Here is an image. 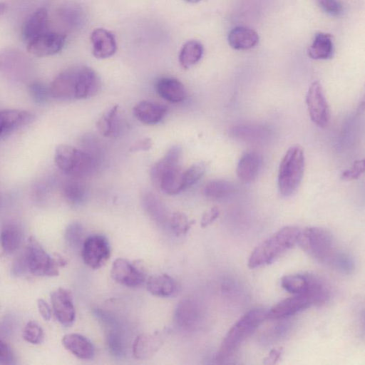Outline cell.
<instances>
[{"label": "cell", "mask_w": 365, "mask_h": 365, "mask_svg": "<svg viewBox=\"0 0 365 365\" xmlns=\"http://www.w3.org/2000/svg\"><path fill=\"white\" fill-rule=\"evenodd\" d=\"M202 315L198 303L192 299L186 298L179 302L175 311L174 318L180 328L192 331L200 324Z\"/></svg>", "instance_id": "obj_16"}, {"label": "cell", "mask_w": 365, "mask_h": 365, "mask_svg": "<svg viewBox=\"0 0 365 365\" xmlns=\"http://www.w3.org/2000/svg\"><path fill=\"white\" fill-rule=\"evenodd\" d=\"M267 319V309L254 308L245 313L228 330L216 356L219 363L227 360L248 338Z\"/></svg>", "instance_id": "obj_5"}, {"label": "cell", "mask_w": 365, "mask_h": 365, "mask_svg": "<svg viewBox=\"0 0 365 365\" xmlns=\"http://www.w3.org/2000/svg\"><path fill=\"white\" fill-rule=\"evenodd\" d=\"M297 244L317 261L344 273H350L354 268L351 257L337 245L332 235L317 227L300 230Z\"/></svg>", "instance_id": "obj_1"}, {"label": "cell", "mask_w": 365, "mask_h": 365, "mask_svg": "<svg viewBox=\"0 0 365 365\" xmlns=\"http://www.w3.org/2000/svg\"><path fill=\"white\" fill-rule=\"evenodd\" d=\"M48 14L44 8H39L28 17L23 25L21 36L27 43L47 31Z\"/></svg>", "instance_id": "obj_23"}, {"label": "cell", "mask_w": 365, "mask_h": 365, "mask_svg": "<svg viewBox=\"0 0 365 365\" xmlns=\"http://www.w3.org/2000/svg\"><path fill=\"white\" fill-rule=\"evenodd\" d=\"M23 234L21 228L14 223L5 224L0 232V245L6 253H13L21 246Z\"/></svg>", "instance_id": "obj_32"}, {"label": "cell", "mask_w": 365, "mask_h": 365, "mask_svg": "<svg viewBox=\"0 0 365 365\" xmlns=\"http://www.w3.org/2000/svg\"><path fill=\"white\" fill-rule=\"evenodd\" d=\"M318 6L326 14L339 16L343 12V6L339 0H316Z\"/></svg>", "instance_id": "obj_43"}, {"label": "cell", "mask_w": 365, "mask_h": 365, "mask_svg": "<svg viewBox=\"0 0 365 365\" xmlns=\"http://www.w3.org/2000/svg\"><path fill=\"white\" fill-rule=\"evenodd\" d=\"M334 43L330 34L319 32L315 34L308 48L309 56L314 60H325L331 58Z\"/></svg>", "instance_id": "obj_30"}, {"label": "cell", "mask_w": 365, "mask_h": 365, "mask_svg": "<svg viewBox=\"0 0 365 365\" xmlns=\"http://www.w3.org/2000/svg\"><path fill=\"white\" fill-rule=\"evenodd\" d=\"M146 288L153 295L168 297L174 294L177 284L173 278L166 274L150 277L146 282Z\"/></svg>", "instance_id": "obj_29"}, {"label": "cell", "mask_w": 365, "mask_h": 365, "mask_svg": "<svg viewBox=\"0 0 365 365\" xmlns=\"http://www.w3.org/2000/svg\"><path fill=\"white\" fill-rule=\"evenodd\" d=\"M66 36L61 34L46 31L27 43V50L33 56L43 57L58 53L63 47Z\"/></svg>", "instance_id": "obj_14"}, {"label": "cell", "mask_w": 365, "mask_h": 365, "mask_svg": "<svg viewBox=\"0 0 365 365\" xmlns=\"http://www.w3.org/2000/svg\"><path fill=\"white\" fill-rule=\"evenodd\" d=\"M168 111V108L160 103L141 101L133 109L135 118L145 125H155L162 120Z\"/></svg>", "instance_id": "obj_22"}, {"label": "cell", "mask_w": 365, "mask_h": 365, "mask_svg": "<svg viewBox=\"0 0 365 365\" xmlns=\"http://www.w3.org/2000/svg\"><path fill=\"white\" fill-rule=\"evenodd\" d=\"M257 33L245 26H236L228 34L230 46L235 50H247L255 47L259 42Z\"/></svg>", "instance_id": "obj_28"}, {"label": "cell", "mask_w": 365, "mask_h": 365, "mask_svg": "<svg viewBox=\"0 0 365 365\" xmlns=\"http://www.w3.org/2000/svg\"><path fill=\"white\" fill-rule=\"evenodd\" d=\"M93 55L98 59H104L114 55L117 45L115 37L110 31L98 28L91 35Z\"/></svg>", "instance_id": "obj_20"}, {"label": "cell", "mask_w": 365, "mask_h": 365, "mask_svg": "<svg viewBox=\"0 0 365 365\" xmlns=\"http://www.w3.org/2000/svg\"><path fill=\"white\" fill-rule=\"evenodd\" d=\"M153 146V141L150 138H145L135 142L131 145L130 150L133 152L150 150Z\"/></svg>", "instance_id": "obj_47"}, {"label": "cell", "mask_w": 365, "mask_h": 365, "mask_svg": "<svg viewBox=\"0 0 365 365\" xmlns=\"http://www.w3.org/2000/svg\"><path fill=\"white\" fill-rule=\"evenodd\" d=\"M106 343L113 354L121 356L124 354L125 344L120 332L118 329H111L107 334Z\"/></svg>", "instance_id": "obj_39"}, {"label": "cell", "mask_w": 365, "mask_h": 365, "mask_svg": "<svg viewBox=\"0 0 365 365\" xmlns=\"http://www.w3.org/2000/svg\"><path fill=\"white\" fill-rule=\"evenodd\" d=\"M142 202L146 212L156 223L164 225L169 220L166 207L155 194L145 192L142 197Z\"/></svg>", "instance_id": "obj_33"}, {"label": "cell", "mask_w": 365, "mask_h": 365, "mask_svg": "<svg viewBox=\"0 0 365 365\" xmlns=\"http://www.w3.org/2000/svg\"><path fill=\"white\" fill-rule=\"evenodd\" d=\"M289 324L286 322L279 323L263 334L261 336V343L269 345L278 341L289 331Z\"/></svg>", "instance_id": "obj_38"}, {"label": "cell", "mask_w": 365, "mask_h": 365, "mask_svg": "<svg viewBox=\"0 0 365 365\" xmlns=\"http://www.w3.org/2000/svg\"><path fill=\"white\" fill-rule=\"evenodd\" d=\"M220 215V210L216 207H212L206 211L202 216L200 225L202 227H206L212 223Z\"/></svg>", "instance_id": "obj_46"}, {"label": "cell", "mask_w": 365, "mask_h": 365, "mask_svg": "<svg viewBox=\"0 0 365 365\" xmlns=\"http://www.w3.org/2000/svg\"><path fill=\"white\" fill-rule=\"evenodd\" d=\"M48 87L51 97L55 99H86L95 96L99 91L101 80L91 68L76 66L58 74Z\"/></svg>", "instance_id": "obj_2"}, {"label": "cell", "mask_w": 365, "mask_h": 365, "mask_svg": "<svg viewBox=\"0 0 365 365\" xmlns=\"http://www.w3.org/2000/svg\"><path fill=\"white\" fill-rule=\"evenodd\" d=\"M155 90L162 98L174 103L183 101L187 95L183 84L173 77L158 79L155 83Z\"/></svg>", "instance_id": "obj_24"}, {"label": "cell", "mask_w": 365, "mask_h": 365, "mask_svg": "<svg viewBox=\"0 0 365 365\" xmlns=\"http://www.w3.org/2000/svg\"><path fill=\"white\" fill-rule=\"evenodd\" d=\"M29 93L38 103H45L50 97L49 87L40 81H34L29 85Z\"/></svg>", "instance_id": "obj_41"}, {"label": "cell", "mask_w": 365, "mask_h": 365, "mask_svg": "<svg viewBox=\"0 0 365 365\" xmlns=\"http://www.w3.org/2000/svg\"><path fill=\"white\" fill-rule=\"evenodd\" d=\"M14 356L10 346L0 339V363L11 364L14 363Z\"/></svg>", "instance_id": "obj_45"}, {"label": "cell", "mask_w": 365, "mask_h": 365, "mask_svg": "<svg viewBox=\"0 0 365 365\" xmlns=\"http://www.w3.org/2000/svg\"><path fill=\"white\" fill-rule=\"evenodd\" d=\"M51 299L57 320L65 327L72 325L76 318V310L71 292L60 287L53 292Z\"/></svg>", "instance_id": "obj_17"}, {"label": "cell", "mask_w": 365, "mask_h": 365, "mask_svg": "<svg viewBox=\"0 0 365 365\" xmlns=\"http://www.w3.org/2000/svg\"><path fill=\"white\" fill-rule=\"evenodd\" d=\"M364 160H358L355 161L351 167L342 172L341 178L344 180H352L359 178L364 172Z\"/></svg>", "instance_id": "obj_44"}, {"label": "cell", "mask_w": 365, "mask_h": 365, "mask_svg": "<svg viewBox=\"0 0 365 365\" xmlns=\"http://www.w3.org/2000/svg\"><path fill=\"white\" fill-rule=\"evenodd\" d=\"M182 154L181 146L173 145L150 168L153 185L167 195H177L184 190L183 170L180 167Z\"/></svg>", "instance_id": "obj_3"}, {"label": "cell", "mask_w": 365, "mask_h": 365, "mask_svg": "<svg viewBox=\"0 0 365 365\" xmlns=\"http://www.w3.org/2000/svg\"><path fill=\"white\" fill-rule=\"evenodd\" d=\"M63 346L76 357L90 359L94 355V346L86 336L76 333L66 334L62 339Z\"/></svg>", "instance_id": "obj_26"}, {"label": "cell", "mask_w": 365, "mask_h": 365, "mask_svg": "<svg viewBox=\"0 0 365 365\" xmlns=\"http://www.w3.org/2000/svg\"><path fill=\"white\" fill-rule=\"evenodd\" d=\"M281 355H282L281 349H272L269 352L268 356L265 359L264 363L265 364H274L280 359Z\"/></svg>", "instance_id": "obj_49"}, {"label": "cell", "mask_w": 365, "mask_h": 365, "mask_svg": "<svg viewBox=\"0 0 365 365\" xmlns=\"http://www.w3.org/2000/svg\"><path fill=\"white\" fill-rule=\"evenodd\" d=\"M35 115L31 112L18 109L0 110V138L31 123Z\"/></svg>", "instance_id": "obj_18"}, {"label": "cell", "mask_w": 365, "mask_h": 365, "mask_svg": "<svg viewBox=\"0 0 365 365\" xmlns=\"http://www.w3.org/2000/svg\"><path fill=\"white\" fill-rule=\"evenodd\" d=\"M328 297L329 292H307L293 294L267 310V319H287L313 305L325 302Z\"/></svg>", "instance_id": "obj_8"}, {"label": "cell", "mask_w": 365, "mask_h": 365, "mask_svg": "<svg viewBox=\"0 0 365 365\" xmlns=\"http://www.w3.org/2000/svg\"><path fill=\"white\" fill-rule=\"evenodd\" d=\"M231 135L241 140L259 143L268 138L269 130L261 125L240 124L231 128Z\"/></svg>", "instance_id": "obj_31"}, {"label": "cell", "mask_w": 365, "mask_h": 365, "mask_svg": "<svg viewBox=\"0 0 365 365\" xmlns=\"http://www.w3.org/2000/svg\"><path fill=\"white\" fill-rule=\"evenodd\" d=\"M281 286L295 294L307 292H328L325 284L317 277L308 274H292L281 279Z\"/></svg>", "instance_id": "obj_12"}, {"label": "cell", "mask_w": 365, "mask_h": 365, "mask_svg": "<svg viewBox=\"0 0 365 365\" xmlns=\"http://www.w3.org/2000/svg\"><path fill=\"white\" fill-rule=\"evenodd\" d=\"M37 307L41 317L46 321L50 320L51 309L48 304L43 299H38L37 300Z\"/></svg>", "instance_id": "obj_48"}, {"label": "cell", "mask_w": 365, "mask_h": 365, "mask_svg": "<svg viewBox=\"0 0 365 365\" xmlns=\"http://www.w3.org/2000/svg\"><path fill=\"white\" fill-rule=\"evenodd\" d=\"M168 222L173 232L177 236L185 235L193 224V221L189 220L187 216L180 211L173 212Z\"/></svg>", "instance_id": "obj_36"}, {"label": "cell", "mask_w": 365, "mask_h": 365, "mask_svg": "<svg viewBox=\"0 0 365 365\" xmlns=\"http://www.w3.org/2000/svg\"><path fill=\"white\" fill-rule=\"evenodd\" d=\"M163 344L160 332L139 334L133 341V354L138 360H145L152 357Z\"/></svg>", "instance_id": "obj_21"}, {"label": "cell", "mask_w": 365, "mask_h": 365, "mask_svg": "<svg viewBox=\"0 0 365 365\" xmlns=\"http://www.w3.org/2000/svg\"><path fill=\"white\" fill-rule=\"evenodd\" d=\"M119 106L114 105L107 109L96 123L98 133L104 137H116L121 130L122 121L119 118Z\"/></svg>", "instance_id": "obj_27"}, {"label": "cell", "mask_w": 365, "mask_h": 365, "mask_svg": "<svg viewBox=\"0 0 365 365\" xmlns=\"http://www.w3.org/2000/svg\"><path fill=\"white\" fill-rule=\"evenodd\" d=\"M62 195L71 205H82L88 197V187L83 178L69 177L62 184Z\"/></svg>", "instance_id": "obj_25"}, {"label": "cell", "mask_w": 365, "mask_h": 365, "mask_svg": "<svg viewBox=\"0 0 365 365\" xmlns=\"http://www.w3.org/2000/svg\"><path fill=\"white\" fill-rule=\"evenodd\" d=\"M97 157L84 149L60 145L56 148L54 160L59 170L68 177L83 178L96 168Z\"/></svg>", "instance_id": "obj_6"}, {"label": "cell", "mask_w": 365, "mask_h": 365, "mask_svg": "<svg viewBox=\"0 0 365 365\" xmlns=\"http://www.w3.org/2000/svg\"><path fill=\"white\" fill-rule=\"evenodd\" d=\"M235 191V185L227 180H212L209 181L205 188V195L213 200H222L230 197Z\"/></svg>", "instance_id": "obj_35"}, {"label": "cell", "mask_w": 365, "mask_h": 365, "mask_svg": "<svg viewBox=\"0 0 365 365\" xmlns=\"http://www.w3.org/2000/svg\"><path fill=\"white\" fill-rule=\"evenodd\" d=\"M83 227L78 222L71 223L66 230L65 237L68 244L73 247H77L82 239Z\"/></svg>", "instance_id": "obj_42"}, {"label": "cell", "mask_w": 365, "mask_h": 365, "mask_svg": "<svg viewBox=\"0 0 365 365\" xmlns=\"http://www.w3.org/2000/svg\"><path fill=\"white\" fill-rule=\"evenodd\" d=\"M6 9V5L3 2H0V16L4 12Z\"/></svg>", "instance_id": "obj_50"}, {"label": "cell", "mask_w": 365, "mask_h": 365, "mask_svg": "<svg viewBox=\"0 0 365 365\" xmlns=\"http://www.w3.org/2000/svg\"><path fill=\"white\" fill-rule=\"evenodd\" d=\"M110 274L114 281L128 287H139L145 281L141 269L123 258L113 262Z\"/></svg>", "instance_id": "obj_15"}, {"label": "cell", "mask_w": 365, "mask_h": 365, "mask_svg": "<svg viewBox=\"0 0 365 365\" xmlns=\"http://www.w3.org/2000/svg\"><path fill=\"white\" fill-rule=\"evenodd\" d=\"M300 230L285 226L259 244L250 254L247 264L251 269L269 264L297 244Z\"/></svg>", "instance_id": "obj_4"}, {"label": "cell", "mask_w": 365, "mask_h": 365, "mask_svg": "<svg viewBox=\"0 0 365 365\" xmlns=\"http://www.w3.org/2000/svg\"><path fill=\"white\" fill-rule=\"evenodd\" d=\"M187 2L195 4L200 1L201 0H185Z\"/></svg>", "instance_id": "obj_51"}, {"label": "cell", "mask_w": 365, "mask_h": 365, "mask_svg": "<svg viewBox=\"0 0 365 365\" xmlns=\"http://www.w3.org/2000/svg\"><path fill=\"white\" fill-rule=\"evenodd\" d=\"M29 63L24 55L16 51L0 53V72L15 81H24L29 73Z\"/></svg>", "instance_id": "obj_13"}, {"label": "cell", "mask_w": 365, "mask_h": 365, "mask_svg": "<svg viewBox=\"0 0 365 365\" xmlns=\"http://www.w3.org/2000/svg\"><path fill=\"white\" fill-rule=\"evenodd\" d=\"M23 337L31 344H38L43 339V331L39 324L34 321H29L24 329Z\"/></svg>", "instance_id": "obj_40"}, {"label": "cell", "mask_w": 365, "mask_h": 365, "mask_svg": "<svg viewBox=\"0 0 365 365\" xmlns=\"http://www.w3.org/2000/svg\"><path fill=\"white\" fill-rule=\"evenodd\" d=\"M262 156L257 151H247L240 157L236 169L237 178L243 183H250L258 176L262 166Z\"/></svg>", "instance_id": "obj_19"}, {"label": "cell", "mask_w": 365, "mask_h": 365, "mask_svg": "<svg viewBox=\"0 0 365 365\" xmlns=\"http://www.w3.org/2000/svg\"><path fill=\"white\" fill-rule=\"evenodd\" d=\"M26 264L29 272L36 276L55 277L59 273V265L38 241L31 237L26 250Z\"/></svg>", "instance_id": "obj_9"}, {"label": "cell", "mask_w": 365, "mask_h": 365, "mask_svg": "<svg viewBox=\"0 0 365 365\" xmlns=\"http://www.w3.org/2000/svg\"><path fill=\"white\" fill-rule=\"evenodd\" d=\"M306 103L312 121L318 127H327L330 119V110L319 81H315L309 86Z\"/></svg>", "instance_id": "obj_10"}, {"label": "cell", "mask_w": 365, "mask_h": 365, "mask_svg": "<svg viewBox=\"0 0 365 365\" xmlns=\"http://www.w3.org/2000/svg\"><path fill=\"white\" fill-rule=\"evenodd\" d=\"M305 169V157L299 145L290 147L284 155L279 167L277 187L284 197L292 195L298 189Z\"/></svg>", "instance_id": "obj_7"}, {"label": "cell", "mask_w": 365, "mask_h": 365, "mask_svg": "<svg viewBox=\"0 0 365 365\" xmlns=\"http://www.w3.org/2000/svg\"><path fill=\"white\" fill-rule=\"evenodd\" d=\"M81 256L89 267H102L110 256V247L106 237L101 235H92L86 237L83 242Z\"/></svg>", "instance_id": "obj_11"}, {"label": "cell", "mask_w": 365, "mask_h": 365, "mask_svg": "<svg viewBox=\"0 0 365 365\" xmlns=\"http://www.w3.org/2000/svg\"><path fill=\"white\" fill-rule=\"evenodd\" d=\"M203 54L202 44L195 40L187 41L180 49L179 53V63L185 69L195 65Z\"/></svg>", "instance_id": "obj_34"}, {"label": "cell", "mask_w": 365, "mask_h": 365, "mask_svg": "<svg viewBox=\"0 0 365 365\" xmlns=\"http://www.w3.org/2000/svg\"><path fill=\"white\" fill-rule=\"evenodd\" d=\"M206 164L199 162L192 165L186 170L183 171L182 183L184 190L195 185L205 174Z\"/></svg>", "instance_id": "obj_37"}]
</instances>
